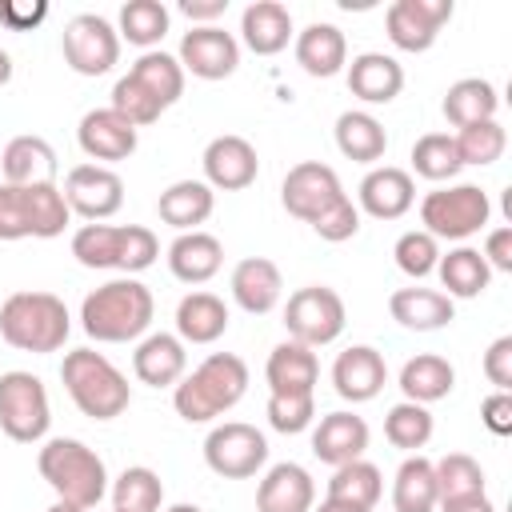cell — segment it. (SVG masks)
<instances>
[{
    "label": "cell",
    "instance_id": "obj_55",
    "mask_svg": "<svg viewBox=\"0 0 512 512\" xmlns=\"http://www.w3.org/2000/svg\"><path fill=\"white\" fill-rule=\"evenodd\" d=\"M480 256L488 260L492 272H512V224L492 228L488 240H484V252H480Z\"/></svg>",
    "mask_w": 512,
    "mask_h": 512
},
{
    "label": "cell",
    "instance_id": "obj_44",
    "mask_svg": "<svg viewBox=\"0 0 512 512\" xmlns=\"http://www.w3.org/2000/svg\"><path fill=\"white\" fill-rule=\"evenodd\" d=\"M436 472V492L440 500H460V496H484V468L468 452H448L432 464Z\"/></svg>",
    "mask_w": 512,
    "mask_h": 512
},
{
    "label": "cell",
    "instance_id": "obj_14",
    "mask_svg": "<svg viewBox=\"0 0 512 512\" xmlns=\"http://www.w3.org/2000/svg\"><path fill=\"white\" fill-rule=\"evenodd\" d=\"M448 20H452V0H396L384 12L388 40L400 52H428Z\"/></svg>",
    "mask_w": 512,
    "mask_h": 512
},
{
    "label": "cell",
    "instance_id": "obj_21",
    "mask_svg": "<svg viewBox=\"0 0 512 512\" xmlns=\"http://www.w3.org/2000/svg\"><path fill=\"white\" fill-rule=\"evenodd\" d=\"M132 372L148 388H176L180 376L188 372L184 340L172 336V332H148V336H140V344L132 352Z\"/></svg>",
    "mask_w": 512,
    "mask_h": 512
},
{
    "label": "cell",
    "instance_id": "obj_61",
    "mask_svg": "<svg viewBox=\"0 0 512 512\" xmlns=\"http://www.w3.org/2000/svg\"><path fill=\"white\" fill-rule=\"evenodd\" d=\"M168 512H204V508H196V504H172Z\"/></svg>",
    "mask_w": 512,
    "mask_h": 512
},
{
    "label": "cell",
    "instance_id": "obj_15",
    "mask_svg": "<svg viewBox=\"0 0 512 512\" xmlns=\"http://www.w3.org/2000/svg\"><path fill=\"white\" fill-rule=\"evenodd\" d=\"M176 60H180L184 76L192 72L196 80H228L240 68V40L232 32H224L220 24L192 28L180 36Z\"/></svg>",
    "mask_w": 512,
    "mask_h": 512
},
{
    "label": "cell",
    "instance_id": "obj_26",
    "mask_svg": "<svg viewBox=\"0 0 512 512\" xmlns=\"http://www.w3.org/2000/svg\"><path fill=\"white\" fill-rule=\"evenodd\" d=\"M240 40L256 56H276L292 40V12L280 0H252L240 12Z\"/></svg>",
    "mask_w": 512,
    "mask_h": 512
},
{
    "label": "cell",
    "instance_id": "obj_6",
    "mask_svg": "<svg viewBox=\"0 0 512 512\" xmlns=\"http://www.w3.org/2000/svg\"><path fill=\"white\" fill-rule=\"evenodd\" d=\"M72 224L60 184H0V240H52Z\"/></svg>",
    "mask_w": 512,
    "mask_h": 512
},
{
    "label": "cell",
    "instance_id": "obj_43",
    "mask_svg": "<svg viewBox=\"0 0 512 512\" xmlns=\"http://www.w3.org/2000/svg\"><path fill=\"white\" fill-rule=\"evenodd\" d=\"M432 428H436V424H432V412H428L424 404H412V400L392 404L388 416H384V436H388V444L400 448V452L424 448V444L432 440Z\"/></svg>",
    "mask_w": 512,
    "mask_h": 512
},
{
    "label": "cell",
    "instance_id": "obj_48",
    "mask_svg": "<svg viewBox=\"0 0 512 512\" xmlns=\"http://www.w3.org/2000/svg\"><path fill=\"white\" fill-rule=\"evenodd\" d=\"M108 108L112 112H120L132 128H148V124H156L160 116H164V108L132 80V76H120L116 84H112V100H108Z\"/></svg>",
    "mask_w": 512,
    "mask_h": 512
},
{
    "label": "cell",
    "instance_id": "obj_45",
    "mask_svg": "<svg viewBox=\"0 0 512 512\" xmlns=\"http://www.w3.org/2000/svg\"><path fill=\"white\" fill-rule=\"evenodd\" d=\"M456 152H460V164H476V168H488L504 156L508 148V132L500 120H480V124H468V128H456Z\"/></svg>",
    "mask_w": 512,
    "mask_h": 512
},
{
    "label": "cell",
    "instance_id": "obj_56",
    "mask_svg": "<svg viewBox=\"0 0 512 512\" xmlns=\"http://www.w3.org/2000/svg\"><path fill=\"white\" fill-rule=\"evenodd\" d=\"M180 12L196 24V28H208L212 20H220L228 12V0H180Z\"/></svg>",
    "mask_w": 512,
    "mask_h": 512
},
{
    "label": "cell",
    "instance_id": "obj_24",
    "mask_svg": "<svg viewBox=\"0 0 512 512\" xmlns=\"http://www.w3.org/2000/svg\"><path fill=\"white\" fill-rule=\"evenodd\" d=\"M228 288H232V300L248 316H268L284 296V276L268 256H248L232 268Z\"/></svg>",
    "mask_w": 512,
    "mask_h": 512
},
{
    "label": "cell",
    "instance_id": "obj_17",
    "mask_svg": "<svg viewBox=\"0 0 512 512\" xmlns=\"http://www.w3.org/2000/svg\"><path fill=\"white\" fill-rule=\"evenodd\" d=\"M76 144H80V152L92 160V164H120V160H128L132 152H136V144H140V132L120 116V112H112V108H92V112H84L80 116V124H76Z\"/></svg>",
    "mask_w": 512,
    "mask_h": 512
},
{
    "label": "cell",
    "instance_id": "obj_10",
    "mask_svg": "<svg viewBox=\"0 0 512 512\" xmlns=\"http://www.w3.org/2000/svg\"><path fill=\"white\" fill-rule=\"evenodd\" d=\"M204 464L224 480H248L268 464V440L256 424L224 420L204 436Z\"/></svg>",
    "mask_w": 512,
    "mask_h": 512
},
{
    "label": "cell",
    "instance_id": "obj_60",
    "mask_svg": "<svg viewBox=\"0 0 512 512\" xmlns=\"http://www.w3.org/2000/svg\"><path fill=\"white\" fill-rule=\"evenodd\" d=\"M48 512H84V508H76V504H64V500H56Z\"/></svg>",
    "mask_w": 512,
    "mask_h": 512
},
{
    "label": "cell",
    "instance_id": "obj_16",
    "mask_svg": "<svg viewBox=\"0 0 512 512\" xmlns=\"http://www.w3.org/2000/svg\"><path fill=\"white\" fill-rule=\"evenodd\" d=\"M200 164H204V184L212 192H244L260 172V156H256L252 140H244L236 132L212 136Z\"/></svg>",
    "mask_w": 512,
    "mask_h": 512
},
{
    "label": "cell",
    "instance_id": "obj_36",
    "mask_svg": "<svg viewBox=\"0 0 512 512\" xmlns=\"http://www.w3.org/2000/svg\"><path fill=\"white\" fill-rule=\"evenodd\" d=\"M496 108H500V96H496V88H492L488 80H480V76L456 80V84L444 92V104H440V112H444V120H448L452 128H468V124H480V120H496Z\"/></svg>",
    "mask_w": 512,
    "mask_h": 512
},
{
    "label": "cell",
    "instance_id": "obj_34",
    "mask_svg": "<svg viewBox=\"0 0 512 512\" xmlns=\"http://www.w3.org/2000/svg\"><path fill=\"white\" fill-rule=\"evenodd\" d=\"M436 276L448 288L444 292L448 300H476L492 284V268L480 256V248H472V244H456L448 256H440L436 260Z\"/></svg>",
    "mask_w": 512,
    "mask_h": 512
},
{
    "label": "cell",
    "instance_id": "obj_32",
    "mask_svg": "<svg viewBox=\"0 0 512 512\" xmlns=\"http://www.w3.org/2000/svg\"><path fill=\"white\" fill-rule=\"evenodd\" d=\"M228 332V304L216 292H188L176 304V336L184 344H216Z\"/></svg>",
    "mask_w": 512,
    "mask_h": 512
},
{
    "label": "cell",
    "instance_id": "obj_27",
    "mask_svg": "<svg viewBox=\"0 0 512 512\" xmlns=\"http://www.w3.org/2000/svg\"><path fill=\"white\" fill-rule=\"evenodd\" d=\"M224 264V244L212 232H180L168 244V272L180 284H208Z\"/></svg>",
    "mask_w": 512,
    "mask_h": 512
},
{
    "label": "cell",
    "instance_id": "obj_12",
    "mask_svg": "<svg viewBox=\"0 0 512 512\" xmlns=\"http://www.w3.org/2000/svg\"><path fill=\"white\" fill-rule=\"evenodd\" d=\"M60 192H64L72 216H80L88 224H104L124 204V180L112 168H104V164H76V168H68Z\"/></svg>",
    "mask_w": 512,
    "mask_h": 512
},
{
    "label": "cell",
    "instance_id": "obj_22",
    "mask_svg": "<svg viewBox=\"0 0 512 512\" xmlns=\"http://www.w3.org/2000/svg\"><path fill=\"white\" fill-rule=\"evenodd\" d=\"M264 380H268V396H316L320 360H316L312 348H304L296 340H284L268 352Z\"/></svg>",
    "mask_w": 512,
    "mask_h": 512
},
{
    "label": "cell",
    "instance_id": "obj_2",
    "mask_svg": "<svg viewBox=\"0 0 512 512\" xmlns=\"http://www.w3.org/2000/svg\"><path fill=\"white\" fill-rule=\"evenodd\" d=\"M248 392V364L236 352H212L172 388V408L188 424H208L232 412Z\"/></svg>",
    "mask_w": 512,
    "mask_h": 512
},
{
    "label": "cell",
    "instance_id": "obj_23",
    "mask_svg": "<svg viewBox=\"0 0 512 512\" xmlns=\"http://www.w3.org/2000/svg\"><path fill=\"white\" fill-rule=\"evenodd\" d=\"M364 448H368V424L356 412H328L312 428V452L328 468H340L348 460H364Z\"/></svg>",
    "mask_w": 512,
    "mask_h": 512
},
{
    "label": "cell",
    "instance_id": "obj_40",
    "mask_svg": "<svg viewBox=\"0 0 512 512\" xmlns=\"http://www.w3.org/2000/svg\"><path fill=\"white\" fill-rule=\"evenodd\" d=\"M168 20H172V16H168V8H164L160 0H128V4L120 8L116 32H120V40H128V44L152 52V48L168 36Z\"/></svg>",
    "mask_w": 512,
    "mask_h": 512
},
{
    "label": "cell",
    "instance_id": "obj_25",
    "mask_svg": "<svg viewBox=\"0 0 512 512\" xmlns=\"http://www.w3.org/2000/svg\"><path fill=\"white\" fill-rule=\"evenodd\" d=\"M404 88V68L388 52H360L348 64V92L364 104H392Z\"/></svg>",
    "mask_w": 512,
    "mask_h": 512
},
{
    "label": "cell",
    "instance_id": "obj_28",
    "mask_svg": "<svg viewBox=\"0 0 512 512\" xmlns=\"http://www.w3.org/2000/svg\"><path fill=\"white\" fill-rule=\"evenodd\" d=\"M4 184H56V148L44 136H12L0 156Z\"/></svg>",
    "mask_w": 512,
    "mask_h": 512
},
{
    "label": "cell",
    "instance_id": "obj_47",
    "mask_svg": "<svg viewBox=\"0 0 512 512\" xmlns=\"http://www.w3.org/2000/svg\"><path fill=\"white\" fill-rule=\"evenodd\" d=\"M392 256H396V268H400L404 276L424 280V276H432V272H436L440 240H436V236H428L424 228H412V232H404V236L396 240Z\"/></svg>",
    "mask_w": 512,
    "mask_h": 512
},
{
    "label": "cell",
    "instance_id": "obj_30",
    "mask_svg": "<svg viewBox=\"0 0 512 512\" xmlns=\"http://www.w3.org/2000/svg\"><path fill=\"white\" fill-rule=\"evenodd\" d=\"M388 312L408 332H436V328L452 324L456 304L444 292H436V288H416L412 284V288H396L388 296Z\"/></svg>",
    "mask_w": 512,
    "mask_h": 512
},
{
    "label": "cell",
    "instance_id": "obj_59",
    "mask_svg": "<svg viewBox=\"0 0 512 512\" xmlns=\"http://www.w3.org/2000/svg\"><path fill=\"white\" fill-rule=\"evenodd\" d=\"M8 80H12V56H8L4 48H0V88H4Z\"/></svg>",
    "mask_w": 512,
    "mask_h": 512
},
{
    "label": "cell",
    "instance_id": "obj_33",
    "mask_svg": "<svg viewBox=\"0 0 512 512\" xmlns=\"http://www.w3.org/2000/svg\"><path fill=\"white\" fill-rule=\"evenodd\" d=\"M336 148H340V156H348L356 164H376L388 152V132L372 112L348 108L336 116Z\"/></svg>",
    "mask_w": 512,
    "mask_h": 512
},
{
    "label": "cell",
    "instance_id": "obj_39",
    "mask_svg": "<svg viewBox=\"0 0 512 512\" xmlns=\"http://www.w3.org/2000/svg\"><path fill=\"white\" fill-rule=\"evenodd\" d=\"M380 492H384V476H380V468L368 464V460H348V464L332 468V480H328V492H324V496L372 512L376 500H380Z\"/></svg>",
    "mask_w": 512,
    "mask_h": 512
},
{
    "label": "cell",
    "instance_id": "obj_52",
    "mask_svg": "<svg viewBox=\"0 0 512 512\" xmlns=\"http://www.w3.org/2000/svg\"><path fill=\"white\" fill-rule=\"evenodd\" d=\"M48 16V0H0V24L12 32H32L36 24H44Z\"/></svg>",
    "mask_w": 512,
    "mask_h": 512
},
{
    "label": "cell",
    "instance_id": "obj_62",
    "mask_svg": "<svg viewBox=\"0 0 512 512\" xmlns=\"http://www.w3.org/2000/svg\"><path fill=\"white\" fill-rule=\"evenodd\" d=\"M112 512H116V508H112Z\"/></svg>",
    "mask_w": 512,
    "mask_h": 512
},
{
    "label": "cell",
    "instance_id": "obj_42",
    "mask_svg": "<svg viewBox=\"0 0 512 512\" xmlns=\"http://www.w3.org/2000/svg\"><path fill=\"white\" fill-rule=\"evenodd\" d=\"M412 168L416 176L432 180V184H444L452 180L464 164H460V152H456V140L448 132H424L416 144H412Z\"/></svg>",
    "mask_w": 512,
    "mask_h": 512
},
{
    "label": "cell",
    "instance_id": "obj_9",
    "mask_svg": "<svg viewBox=\"0 0 512 512\" xmlns=\"http://www.w3.org/2000/svg\"><path fill=\"white\" fill-rule=\"evenodd\" d=\"M348 324V308H344V296L328 284H308V288H296L284 304V328H288V340L304 344V348H324L332 344Z\"/></svg>",
    "mask_w": 512,
    "mask_h": 512
},
{
    "label": "cell",
    "instance_id": "obj_20",
    "mask_svg": "<svg viewBox=\"0 0 512 512\" xmlns=\"http://www.w3.org/2000/svg\"><path fill=\"white\" fill-rule=\"evenodd\" d=\"M312 504H316V480L296 460L272 464L256 484V512H312Z\"/></svg>",
    "mask_w": 512,
    "mask_h": 512
},
{
    "label": "cell",
    "instance_id": "obj_11",
    "mask_svg": "<svg viewBox=\"0 0 512 512\" xmlns=\"http://www.w3.org/2000/svg\"><path fill=\"white\" fill-rule=\"evenodd\" d=\"M60 48H64V64L76 76H104L120 60V32L104 16L80 12L64 24Z\"/></svg>",
    "mask_w": 512,
    "mask_h": 512
},
{
    "label": "cell",
    "instance_id": "obj_54",
    "mask_svg": "<svg viewBox=\"0 0 512 512\" xmlns=\"http://www.w3.org/2000/svg\"><path fill=\"white\" fill-rule=\"evenodd\" d=\"M480 420L492 436H512V392H492L480 404Z\"/></svg>",
    "mask_w": 512,
    "mask_h": 512
},
{
    "label": "cell",
    "instance_id": "obj_58",
    "mask_svg": "<svg viewBox=\"0 0 512 512\" xmlns=\"http://www.w3.org/2000/svg\"><path fill=\"white\" fill-rule=\"evenodd\" d=\"M312 512H368V508H356V504H344V500H320V504H312Z\"/></svg>",
    "mask_w": 512,
    "mask_h": 512
},
{
    "label": "cell",
    "instance_id": "obj_31",
    "mask_svg": "<svg viewBox=\"0 0 512 512\" xmlns=\"http://www.w3.org/2000/svg\"><path fill=\"white\" fill-rule=\"evenodd\" d=\"M216 208V192L204 184V180H176L160 192L156 200V212L168 228L176 232H196Z\"/></svg>",
    "mask_w": 512,
    "mask_h": 512
},
{
    "label": "cell",
    "instance_id": "obj_1",
    "mask_svg": "<svg viewBox=\"0 0 512 512\" xmlns=\"http://www.w3.org/2000/svg\"><path fill=\"white\" fill-rule=\"evenodd\" d=\"M152 316H156V300H152L148 284H140L136 276H116V280L92 288L80 304V328L96 344L140 340L152 328Z\"/></svg>",
    "mask_w": 512,
    "mask_h": 512
},
{
    "label": "cell",
    "instance_id": "obj_51",
    "mask_svg": "<svg viewBox=\"0 0 512 512\" xmlns=\"http://www.w3.org/2000/svg\"><path fill=\"white\" fill-rule=\"evenodd\" d=\"M316 420V396H268V424L284 436H296L312 428Z\"/></svg>",
    "mask_w": 512,
    "mask_h": 512
},
{
    "label": "cell",
    "instance_id": "obj_4",
    "mask_svg": "<svg viewBox=\"0 0 512 512\" xmlns=\"http://www.w3.org/2000/svg\"><path fill=\"white\" fill-rule=\"evenodd\" d=\"M60 380L64 392L72 396V404L88 416V420H116L128 412L132 404V384L128 376L92 348H72L60 364Z\"/></svg>",
    "mask_w": 512,
    "mask_h": 512
},
{
    "label": "cell",
    "instance_id": "obj_37",
    "mask_svg": "<svg viewBox=\"0 0 512 512\" xmlns=\"http://www.w3.org/2000/svg\"><path fill=\"white\" fill-rule=\"evenodd\" d=\"M128 76L160 104V108H172L180 96H184V68L176 56L152 48V52H140V60L128 68Z\"/></svg>",
    "mask_w": 512,
    "mask_h": 512
},
{
    "label": "cell",
    "instance_id": "obj_13",
    "mask_svg": "<svg viewBox=\"0 0 512 512\" xmlns=\"http://www.w3.org/2000/svg\"><path fill=\"white\" fill-rule=\"evenodd\" d=\"M336 196H344L340 188V176L332 164H320V160H300L288 168L284 184H280V204L288 216L312 224Z\"/></svg>",
    "mask_w": 512,
    "mask_h": 512
},
{
    "label": "cell",
    "instance_id": "obj_41",
    "mask_svg": "<svg viewBox=\"0 0 512 512\" xmlns=\"http://www.w3.org/2000/svg\"><path fill=\"white\" fill-rule=\"evenodd\" d=\"M160 504H164V480L152 468L132 464L112 480V508L116 512H160Z\"/></svg>",
    "mask_w": 512,
    "mask_h": 512
},
{
    "label": "cell",
    "instance_id": "obj_8",
    "mask_svg": "<svg viewBox=\"0 0 512 512\" xmlns=\"http://www.w3.org/2000/svg\"><path fill=\"white\" fill-rule=\"evenodd\" d=\"M52 424L48 388L40 376L12 368L0 372V432L16 444H40Z\"/></svg>",
    "mask_w": 512,
    "mask_h": 512
},
{
    "label": "cell",
    "instance_id": "obj_19",
    "mask_svg": "<svg viewBox=\"0 0 512 512\" xmlns=\"http://www.w3.org/2000/svg\"><path fill=\"white\" fill-rule=\"evenodd\" d=\"M388 384V364L372 344H352L332 364V388L348 404H368Z\"/></svg>",
    "mask_w": 512,
    "mask_h": 512
},
{
    "label": "cell",
    "instance_id": "obj_3",
    "mask_svg": "<svg viewBox=\"0 0 512 512\" xmlns=\"http://www.w3.org/2000/svg\"><path fill=\"white\" fill-rule=\"evenodd\" d=\"M36 468L44 484L56 492V500L76 504L84 512L96 508L108 492V468L84 440H72V436L44 440V448L36 452Z\"/></svg>",
    "mask_w": 512,
    "mask_h": 512
},
{
    "label": "cell",
    "instance_id": "obj_57",
    "mask_svg": "<svg viewBox=\"0 0 512 512\" xmlns=\"http://www.w3.org/2000/svg\"><path fill=\"white\" fill-rule=\"evenodd\" d=\"M440 512H496V504L488 496H460V500H440Z\"/></svg>",
    "mask_w": 512,
    "mask_h": 512
},
{
    "label": "cell",
    "instance_id": "obj_29",
    "mask_svg": "<svg viewBox=\"0 0 512 512\" xmlns=\"http://www.w3.org/2000/svg\"><path fill=\"white\" fill-rule=\"evenodd\" d=\"M296 64L308 76H316V80H328V76L344 72L348 68V40H344V32L336 24H324V20L308 24L304 32H296Z\"/></svg>",
    "mask_w": 512,
    "mask_h": 512
},
{
    "label": "cell",
    "instance_id": "obj_35",
    "mask_svg": "<svg viewBox=\"0 0 512 512\" xmlns=\"http://www.w3.org/2000/svg\"><path fill=\"white\" fill-rule=\"evenodd\" d=\"M452 388H456V368L436 352H420V356L404 360V368H400V392L412 404L428 408V404L444 400Z\"/></svg>",
    "mask_w": 512,
    "mask_h": 512
},
{
    "label": "cell",
    "instance_id": "obj_38",
    "mask_svg": "<svg viewBox=\"0 0 512 512\" xmlns=\"http://www.w3.org/2000/svg\"><path fill=\"white\" fill-rule=\"evenodd\" d=\"M436 504H440V492H436L432 460L408 456L392 480V508L396 512H436Z\"/></svg>",
    "mask_w": 512,
    "mask_h": 512
},
{
    "label": "cell",
    "instance_id": "obj_50",
    "mask_svg": "<svg viewBox=\"0 0 512 512\" xmlns=\"http://www.w3.org/2000/svg\"><path fill=\"white\" fill-rule=\"evenodd\" d=\"M312 232H316L320 240H328V244H344V240H352V236L360 232V208L352 204V196H348V192L336 196V200L312 220Z\"/></svg>",
    "mask_w": 512,
    "mask_h": 512
},
{
    "label": "cell",
    "instance_id": "obj_53",
    "mask_svg": "<svg viewBox=\"0 0 512 512\" xmlns=\"http://www.w3.org/2000/svg\"><path fill=\"white\" fill-rule=\"evenodd\" d=\"M484 376L488 384H496V392L512 388V336H496L484 352Z\"/></svg>",
    "mask_w": 512,
    "mask_h": 512
},
{
    "label": "cell",
    "instance_id": "obj_49",
    "mask_svg": "<svg viewBox=\"0 0 512 512\" xmlns=\"http://www.w3.org/2000/svg\"><path fill=\"white\" fill-rule=\"evenodd\" d=\"M156 256H160V240H156L152 228H144V224H120V260H116V268L124 276H136V272L152 268Z\"/></svg>",
    "mask_w": 512,
    "mask_h": 512
},
{
    "label": "cell",
    "instance_id": "obj_7",
    "mask_svg": "<svg viewBox=\"0 0 512 512\" xmlns=\"http://www.w3.org/2000/svg\"><path fill=\"white\" fill-rule=\"evenodd\" d=\"M492 216V200L480 184H444L420 200V224L436 240H468Z\"/></svg>",
    "mask_w": 512,
    "mask_h": 512
},
{
    "label": "cell",
    "instance_id": "obj_18",
    "mask_svg": "<svg viewBox=\"0 0 512 512\" xmlns=\"http://www.w3.org/2000/svg\"><path fill=\"white\" fill-rule=\"evenodd\" d=\"M412 204H416L412 172L396 164H376L356 188V208L372 220H400L412 212Z\"/></svg>",
    "mask_w": 512,
    "mask_h": 512
},
{
    "label": "cell",
    "instance_id": "obj_5",
    "mask_svg": "<svg viewBox=\"0 0 512 512\" xmlns=\"http://www.w3.org/2000/svg\"><path fill=\"white\" fill-rule=\"evenodd\" d=\"M72 332L68 304L52 292H12L0 304V340L20 352H60Z\"/></svg>",
    "mask_w": 512,
    "mask_h": 512
},
{
    "label": "cell",
    "instance_id": "obj_46",
    "mask_svg": "<svg viewBox=\"0 0 512 512\" xmlns=\"http://www.w3.org/2000/svg\"><path fill=\"white\" fill-rule=\"evenodd\" d=\"M72 256L84 268H116V260H120V224H80L72 232Z\"/></svg>",
    "mask_w": 512,
    "mask_h": 512
}]
</instances>
